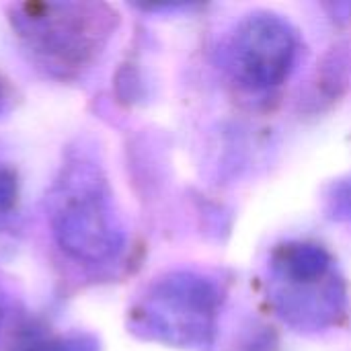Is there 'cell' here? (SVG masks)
<instances>
[{
  "label": "cell",
  "mask_w": 351,
  "mask_h": 351,
  "mask_svg": "<svg viewBox=\"0 0 351 351\" xmlns=\"http://www.w3.org/2000/svg\"><path fill=\"white\" fill-rule=\"evenodd\" d=\"M14 351H101L97 337L88 333H70V335H29L23 337Z\"/></svg>",
  "instance_id": "cell-6"
},
{
  "label": "cell",
  "mask_w": 351,
  "mask_h": 351,
  "mask_svg": "<svg viewBox=\"0 0 351 351\" xmlns=\"http://www.w3.org/2000/svg\"><path fill=\"white\" fill-rule=\"evenodd\" d=\"M51 232L72 259L99 265L115 259L125 243L123 226L99 167L70 160L47 199Z\"/></svg>",
  "instance_id": "cell-2"
},
{
  "label": "cell",
  "mask_w": 351,
  "mask_h": 351,
  "mask_svg": "<svg viewBox=\"0 0 351 351\" xmlns=\"http://www.w3.org/2000/svg\"><path fill=\"white\" fill-rule=\"evenodd\" d=\"M298 56V35L288 21L271 12L247 16L230 43V64L251 88H269L288 78Z\"/></svg>",
  "instance_id": "cell-4"
},
{
  "label": "cell",
  "mask_w": 351,
  "mask_h": 351,
  "mask_svg": "<svg viewBox=\"0 0 351 351\" xmlns=\"http://www.w3.org/2000/svg\"><path fill=\"white\" fill-rule=\"evenodd\" d=\"M218 288L193 274H171L152 284L130 313L132 331L173 348L206 350L214 341Z\"/></svg>",
  "instance_id": "cell-3"
},
{
  "label": "cell",
  "mask_w": 351,
  "mask_h": 351,
  "mask_svg": "<svg viewBox=\"0 0 351 351\" xmlns=\"http://www.w3.org/2000/svg\"><path fill=\"white\" fill-rule=\"evenodd\" d=\"M8 21L29 56L49 74H82L103 51L115 14L88 2H23L8 8Z\"/></svg>",
  "instance_id": "cell-1"
},
{
  "label": "cell",
  "mask_w": 351,
  "mask_h": 351,
  "mask_svg": "<svg viewBox=\"0 0 351 351\" xmlns=\"http://www.w3.org/2000/svg\"><path fill=\"white\" fill-rule=\"evenodd\" d=\"M331 204H333V212H337V216L351 220V179H346L333 187Z\"/></svg>",
  "instance_id": "cell-8"
},
{
  "label": "cell",
  "mask_w": 351,
  "mask_h": 351,
  "mask_svg": "<svg viewBox=\"0 0 351 351\" xmlns=\"http://www.w3.org/2000/svg\"><path fill=\"white\" fill-rule=\"evenodd\" d=\"M10 99H12L10 86H8V82L0 76V115L6 113V109H8V105H10Z\"/></svg>",
  "instance_id": "cell-9"
},
{
  "label": "cell",
  "mask_w": 351,
  "mask_h": 351,
  "mask_svg": "<svg viewBox=\"0 0 351 351\" xmlns=\"http://www.w3.org/2000/svg\"><path fill=\"white\" fill-rule=\"evenodd\" d=\"M6 315H8V294H6L4 286L0 284V327L6 319Z\"/></svg>",
  "instance_id": "cell-10"
},
{
  "label": "cell",
  "mask_w": 351,
  "mask_h": 351,
  "mask_svg": "<svg viewBox=\"0 0 351 351\" xmlns=\"http://www.w3.org/2000/svg\"><path fill=\"white\" fill-rule=\"evenodd\" d=\"M274 304L278 313L302 329H323L346 313L348 296L333 271L319 276H274Z\"/></svg>",
  "instance_id": "cell-5"
},
{
  "label": "cell",
  "mask_w": 351,
  "mask_h": 351,
  "mask_svg": "<svg viewBox=\"0 0 351 351\" xmlns=\"http://www.w3.org/2000/svg\"><path fill=\"white\" fill-rule=\"evenodd\" d=\"M19 204V179L16 173L0 162V226L6 224Z\"/></svg>",
  "instance_id": "cell-7"
}]
</instances>
